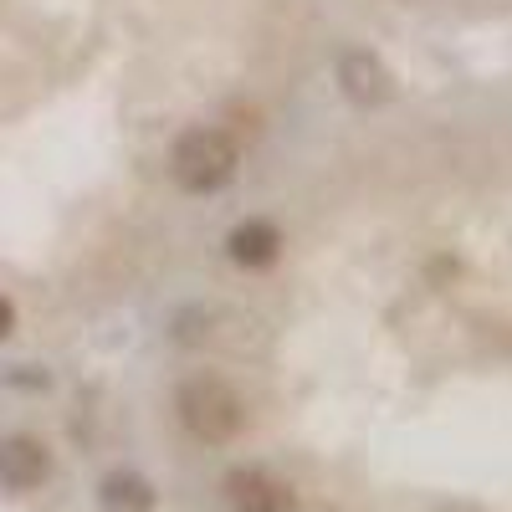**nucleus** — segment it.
Masks as SVG:
<instances>
[{
	"mask_svg": "<svg viewBox=\"0 0 512 512\" xmlns=\"http://www.w3.org/2000/svg\"><path fill=\"white\" fill-rule=\"evenodd\" d=\"M52 477V451L36 436H6L0 441V487L6 492H36Z\"/></svg>",
	"mask_w": 512,
	"mask_h": 512,
	"instance_id": "nucleus-4",
	"label": "nucleus"
},
{
	"mask_svg": "<svg viewBox=\"0 0 512 512\" xmlns=\"http://www.w3.org/2000/svg\"><path fill=\"white\" fill-rule=\"evenodd\" d=\"M241 164V149L236 139L226 134V128L216 123H200V128H185V134L175 139V154H169V175H175L180 190L190 195H210L221 190Z\"/></svg>",
	"mask_w": 512,
	"mask_h": 512,
	"instance_id": "nucleus-2",
	"label": "nucleus"
},
{
	"mask_svg": "<svg viewBox=\"0 0 512 512\" xmlns=\"http://www.w3.org/2000/svg\"><path fill=\"white\" fill-rule=\"evenodd\" d=\"M338 88H344L349 103L359 108H379L395 98V77L374 52H344L338 57Z\"/></svg>",
	"mask_w": 512,
	"mask_h": 512,
	"instance_id": "nucleus-5",
	"label": "nucleus"
},
{
	"mask_svg": "<svg viewBox=\"0 0 512 512\" xmlns=\"http://www.w3.org/2000/svg\"><path fill=\"white\" fill-rule=\"evenodd\" d=\"M231 262L236 267H272L277 262V251H282V231L272 221H246L231 231Z\"/></svg>",
	"mask_w": 512,
	"mask_h": 512,
	"instance_id": "nucleus-6",
	"label": "nucleus"
},
{
	"mask_svg": "<svg viewBox=\"0 0 512 512\" xmlns=\"http://www.w3.org/2000/svg\"><path fill=\"white\" fill-rule=\"evenodd\" d=\"M103 507H108V512H149V507H154V487H149L144 477L118 472V477L103 482Z\"/></svg>",
	"mask_w": 512,
	"mask_h": 512,
	"instance_id": "nucleus-7",
	"label": "nucleus"
},
{
	"mask_svg": "<svg viewBox=\"0 0 512 512\" xmlns=\"http://www.w3.org/2000/svg\"><path fill=\"white\" fill-rule=\"evenodd\" d=\"M175 410L185 420V431L205 446H231L246 425V400L231 390L221 374H195L180 384Z\"/></svg>",
	"mask_w": 512,
	"mask_h": 512,
	"instance_id": "nucleus-1",
	"label": "nucleus"
},
{
	"mask_svg": "<svg viewBox=\"0 0 512 512\" xmlns=\"http://www.w3.org/2000/svg\"><path fill=\"white\" fill-rule=\"evenodd\" d=\"M231 512H297V487L272 466H236L221 482Z\"/></svg>",
	"mask_w": 512,
	"mask_h": 512,
	"instance_id": "nucleus-3",
	"label": "nucleus"
},
{
	"mask_svg": "<svg viewBox=\"0 0 512 512\" xmlns=\"http://www.w3.org/2000/svg\"><path fill=\"white\" fill-rule=\"evenodd\" d=\"M11 328H16V308L0 297V338H11Z\"/></svg>",
	"mask_w": 512,
	"mask_h": 512,
	"instance_id": "nucleus-8",
	"label": "nucleus"
}]
</instances>
